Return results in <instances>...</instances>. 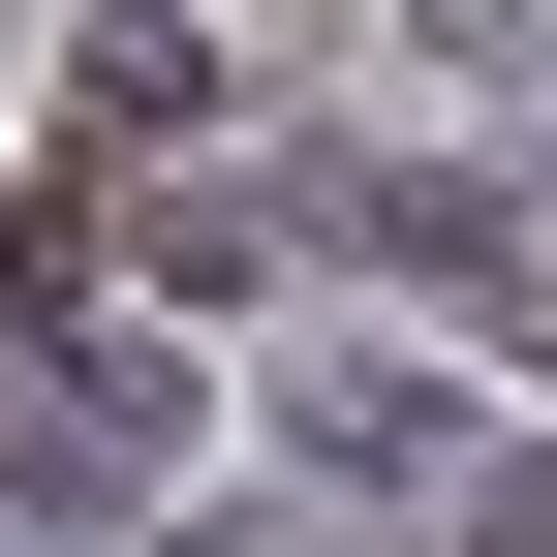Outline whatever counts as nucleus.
<instances>
[{"instance_id": "nucleus-1", "label": "nucleus", "mask_w": 557, "mask_h": 557, "mask_svg": "<svg viewBox=\"0 0 557 557\" xmlns=\"http://www.w3.org/2000/svg\"><path fill=\"white\" fill-rule=\"evenodd\" d=\"M32 465H62V496H124V465H156V372H124V341H94V372H32Z\"/></svg>"}]
</instances>
